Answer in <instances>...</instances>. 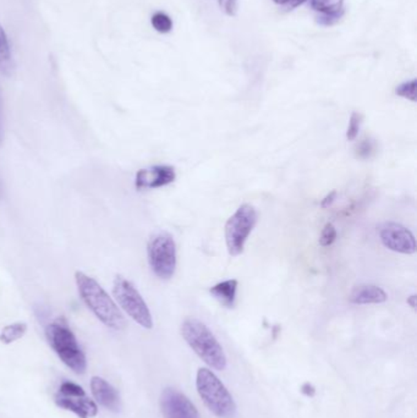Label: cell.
Listing matches in <instances>:
<instances>
[{
  "mask_svg": "<svg viewBox=\"0 0 417 418\" xmlns=\"http://www.w3.org/2000/svg\"><path fill=\"white\" fill-rule=\"evenodd\" d=\"M76 284L82 301L92 311L104 326L114 331H123L126 326L124 315L108 293L93 278L81 272L76 273Z\"/></svg>",
  "mask_w": 417,
  "mask_h": 418,
  "instance_id": "1",
  "label": "cell"
},
{
  "mask_svg": "<svg viewBox=\"0 0 417 418\" xmlns=\"http://www.w3.org/2000/svg\"><path fill=\"white\" fill-rule=\"evenodd\" d=\"M181 335L190 348L212 370H224L227 368V356L222 345L203 322L192 317L186 318L181 324Z\"/></svg>",
  "mask_w": 417,
  "mask_h": 418,
  "instance_id": "2",
  "label": "cell"
},
{
  "mask_svg": "<svg viewBox=\"0 0 417 418\" xmlns=\"http://www.w3.org/2000/svg\"><path fill=\"white\" fill-rule=\"evenodd\" d=\"M196 389L207 408L218 418H234L236 404L227 386L210 368L202 367L196 375Z\"/></svg>",
  "mask_w": 417,
  "mask_h": 418,
  "instance_id": "3",
  "label": "cell"
},
{
  "mask_svg": "<svg viewBox=\"0 0 417 418\" xmlns=\"http://www.w3.org/2000/svg\"><path fill=\"white\" fill-rule=\"evenodd\" d=\"M45 337L50 348L54 350L63 364L74 370L76 375H83L86 372V356L80 348L75 334L64 320L50 323L45 328Z\"/></svg>",
  "mask_w": 417,
  "mask_h": 418,
  "instance_id": "4",
  "label": "cell"
},
{
  "mask_svg": "<svg viewBox=\"0 0 417 418\" xmlns=\"http://www.w3.org/2000/svg\"><path fill=\"white\" fill-rule=\"evenodd\" d=\"M152 272L162 280L173 278L176 269V244L169 233L161 231L152 236L147 246Z\"/></svg>",
  "mask_w": 417,
  "mask_h": 418,
  "instance_id": "5",
  "label": "cell"
},
{
  "mask_svg": "<svg viewBox=\"0 0 417 418\" xmlns=\"http://www.w3.org/2000/svg\"><path fill=\"white\" fill-rule=\"evenodd\" d=\"M257 218L255 207L245 203L227 219L224 231L227 252L232 257H236L244 252L245 244L256 227Z\"/></svg>",
  "mask_w": 417,
  "mask_h": 418,
  "instance_id": "6",
  "label": "cell"
},
{
  "mask_svg": "<svg viewBox=\"0 0 417 418\" xmlns=\"http://www.w3.org/2000/svg\"><path fill=\"white\" fill-rule=\"evenodd\" d=\"M114 297L118 301L120 307L131 317L134 321L143 326L145 329L153 328V320L151 312L141 293L128 279L118 275L114 280Z\"/></svg>",
  "mask_w": 417,
  "mask_h": 418,
  "instance_id": "7",
  "label": "cell"
},
{
  "mask_svg": "<svg viewBox=\"0 0 417 418\" xmlns=\"http://www.w3.org/2000/svg\"><path fill=\"white\" fill-rule=\"evenodd\" d=\"M57 406L75 413L80 418L96 417L98 406L96 402L87 397L82 386L72 382H64L54 397Z\"/></svg>",
  "mask_w": 417,
  "mask_h": 418,
  "instance_id": "8",
  "label": "cell"
},
{
  "mask_svg": "<svg viewBox=\"0 0 417 418\" xmlns=\"http://www.w3.org/2000/svg\"><path fill=\"white\" fill-rule=\"evenodd\" d=\"M378 235L380 242L388 250L401 255H414L416 252L414 233L401 224L385 222L379 227Z\"/></svg>",
  "mask_w": 417,
  "mask_h": 418,
  "instance_id": "9",
  "label": "cell"
},
{
  "mask_svg": "<svg viewBox=\"0 0 417 418\" xmlns=\"http://www.w3.org/2000/svg\"><path fill=\"white\" fill-rule=\"evenodd\" d=\"M161 408L164 418H200L199 410L189 397L174 388L162 391Z\"/></svg>",
  "mask_w": 417,
  "mask_h": 418,
  "instance_id": "10",
  "label": "cell"
},
{
  "mask_svg": "<svg viewBox=\"0 0 417 418\" xmlns=\"http://www.w3.org/2000/svg\"><path fill=\"white\" fill-rule=\"evenodd\" d=\"M176 179L175 169L170 165H154L151 168L137 171L135 179L136 189H159L168 186Z\"/></svg>",
  "mask_w": 417,
  "mask_h": 418,
  "instance_id": "11",
  "label": "cell"
},
{
  "mask_svg": "<svg viewBox=\"0 0 417 418\" xmlns=\"http://www.w3.org/2000/svg\"><path fill=\"white\" fill-rule=\"evenodd\" d=\"M91 393L98 405L112 412H119L121 410V399L118 390L107 380L101 377H92Z\"/></svg>",
  "mask_w": 417,
  "mask_h": 418,
  "instance_id": "12",
  "label": "cell"
},
{
  "mask_svg": "<svg viewBox=\"0 0 417 418\" xmlns=\"http://www.w3.org/2000/svg\"><path fill=\"white\" fill-rule=\"evenodd\" d=\"M388 299L385 290L372 284H363L352 289L349 301L354 304H383Z\"/></svg>",
  "mask_w": 417,
  "mask_h": 418,
  "instance_id": "13",
  "label": "cell"
},
{
  "mask_svg": "<svg viewBox=\"0 0 417 418\" xmlns=\"http://www.w3.org/2000/svg\"><path fill=\"white\" fill-rule=\"evenodd\" d=\"M238 282L236 279H229L224 282H218L210 289V293L219 304L227 309H233L236 300Z\"/></svg>",
  "mask_w": 417,
  "mask_h": 418,
  "instance_id": "14",
  "label": "cell"
},
{
  "mask_svg": "<svg viewBox=\"0 0 417 418\" xmlns=\"http://www.w3.org/2000/svg\"><path fill=\"white\" fill-rule=\"evenodd\" d=\"M14 71H15V63L11 54L10 44L4 28L0 25V72L6 76H11Z\"/></svg>",
  "mask_w": 417,
  "mask_h": 418,
  "instance_id": "15",
  "label": "cell"
},
{
  "mask_svg": "<svg viewBox=\"0 0 417 418\" xmlns=\"http://www.w3.org/2000/svg\"><path fill=\"white\" fill-rule=\"evenodd\" d=\"M26 331H28V326H26V323H22V322L6 326L0 333V342L6 345L17 342L26 334Z\"/></svg>",
  "mask_w": 417,
  "mask_h": 418,
  "instance_id": "16",
  "label": "cell"
},
{
  "mask_svg": "<svg viewBox=\"0 0 417 418\" xmlns=\"http://www.w3.org/2000/svg\"><path fill=\"white\" fill-rule=\"evenodd\" d=\"M344 0H311V8L321 15L334 14L343 10Z\"/></svg>",
  "mask_w": 417,
  "mask_h": 418,
  "instance_id": "17",
  "label": "cell"
},
{
  "mask_svg": "<svg viewBox=\"0 0 417 418\" xmlns=\"http://www.w3.org/2000/svg\"><path fill=\"white\" fill-rule=\"evenodd\" d=\"M151 23L153 28L159 33H169L173 30L172 19L162 11H158L152 17Z\"/></svg>",
  "mask_w": 417,
  "mask_h": 418,
  "instance_id": "18",
  "label": "cell"
},
{
  "mask_svg": "<svg viewBox=\"0 0 417 418\" xmlns=\"http://www.w3.org/2000/svg\"><path fill=\"white\" fill-rule=\"evenodd\" d=\"M377 151V143L372 138H363L355 148V156L358 159H369Z\"/></svg>",
  "mask_w": 417,
  "mask_h": 418,
  "instance_id": "19",
  "label": "cell"
},
{
  "mask_svg": "<svg viewBox=\"0 0 417 418\" xmlns=\"http://www.w3.org/2000/svg\"><path fill=\"white\" fill-rule=\"evenodd\" d=\"M416 87V79H412L410 81L403 82L399 86H396V96H399V97L409 99V101H411V102L415 103L417 101Z\"/></svg>",
  "mask_w": 417,
  "mask_h": 418,
  "instance_id": "20",
  "label": "cell"
},
{
  "mask_svg": "<svg viewBox=\"0 0 417 418\" xmlns=\"http://www.w3.org/2000/svg\"><path fill=\"white\" fill-rule=\"evenodd\" d=\"M363 114L358 112H352L350 120H349V125L347 130V141H354L358 136L360 129L363 126Z\"/></svg>",
  "mask_w": 417,
  "mask_h": 418,
  "instance_id": "21",
  "label": "cell"
},
{
  "mask_svg": "<svg viewBox=\"0 0 417 418\" xmlns=\"http://www.w3.org/2000/svg\"><path fill=\"white\" fill-rule=\"evenodd\" d=\"M336 229L332 223H327L325 228L322 230L320 236V244L322 247H328L334 244L336 240Z\"/></svg>",
  "mask_w": 417,
  "mask_h": 418,
  "instance_id": "22",
  "label": "cell"
},
{
  "mask_svg": "<svg viewBox=\"0 0 417 418\" xmlns=\"http://www.w3.org/2000/svg\"><path fill=\"white\" fill-rule=\"evenodd\" d=\"M344 17V9L334 14H328V15H320L317 17V22L321 26H333L340 21L341 17Z\"/></svg>",
  "mask_w": 417,
  "mask_h": 418,
  "instance_id": "23",
  "label": "cell"
},
{
  "mask_svg": "<svg viewBox=\"0 0 417 418\" xmlns=\"http://www.w3.org/2000/svg\"><path fill=\"white\" fill-rule=\"evenodd\" d=\"M221 10L227 17H235L238 12V0H218Z\"/></svg>",
  "mask_w": 417,
  "mask_h": 418,
  "instance_id": "24",
  "label": "cell"
},
{
  "mask_svg": "<svg viewBox=\"0 0 417 418\" xmlns=\"http://www.w3.org/2000/svg\"><path fill=\"white\" fill-rule=\"evenodd\" d=\"M278 6L287 8V10H293L298 6H303L307 0H273Z\"/></svg>",
  "mask_w": 417,
  "mask_h": 418,
  "instance_id": "25",
  "label": "cell"
},
{
  "mask_svg": "<svg viewBox=\"0 0 417 418\" xmlns=\"http://www.w3.org/2000/svg\"><path fill=\"white\" fill-rule=\"evenodd\" d=\"M336 195L338 192L336 190L331 191L328 195L325 196V198L321 202V207L325 209V208H329V207L334 203L336 200Z\"/></svg>",
  "mask_w": 417,
  "mask_h": 418,
  "instance_id": "26",
  "label": "cell"
},
{
  "mask_svg": "<svg viewBox=\"0 0 417 418\" xmlns=\"http://www.w3.org/2000/svg\"><path fill=\"white\" fill-rule=\"evenodd\" d=\"M301 393H303V395H306V397H312L316 394V388L311 383H305L301 386Z\"/></svg>",
  "mask_w": 417,
  "mask_h": 418,
  "instance_id": "27",
  "label": "cell"
},
{
  "mask_svg": "<svg viewBox=\"0 0 417 418\" xmlns=\"http://www.w3.org/2000/svg\"><path fill=\"white\" fill-rule=\"evenodd\" d=\"M407 304L411 307L412 310H416L417 306V296L414 293L411 296H409L407 300Z\"/></svg>",
  "mask_w": 417,
  "mask_h": 418,
  "instance_id": "28",
  "label": "cell"
},
{
  "mask_svg": "<svg viewBox=\"0 0 417 418\" xmlns=\"http://www.w3.org/2000/svg\"><path fill=\"white\" fill-rule=\"evenodd\" d=\"M3 138V121H1V107H0V142Z\"/></svg>",
  "mask_w": 417,
  "mask_h": 418,
  "instance_id": "29",
  "label": "cell"
},
{
  "mask_svg": "<svg viewBox=\"0 0 417 418\" xmlns=\"http://www.w3.org/2000/svg\"><path fill=\"white\" fill-rule=\"evenodd\" d=\"M0 196H1V186H0Z\"/></svg>",
  "mask_w": 417,
  "mask_h": 418,
  "instance_id": "30",
  "label": "cell"
}]
</instances>
